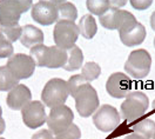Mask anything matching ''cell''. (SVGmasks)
I'll use <instances>...</instances> for the list:
<instances>
[{
    "instance_id": "7a4b0ae2",
    "label": "cell",
    "mask_w": 155,
    "mask_h": 139,
    "mask_svg": "<svg viewBox=\"0 0 155 139\" xmlns=\"http://www.w3.org/2000/svg\"><path fill=\"white\" fill-rule=\"evenodd\" d=\"M31 57L39 67L59 69L64 67L67 61V51L58 46L38 45L31 49Z\"/></svg>"
},
{
    "instance_id": "484cf974",
    "label": "cell",
    "mask_w": 155,
    "mask_h": 139,
    "mask_svg": "<svg viewBox=\"0 0 155 139\" xmlns=\"http://www.w3.org/2000/svg\"><path fill=\"white\" fill-rule=\"evenodd\" d=\"M13 44L6 39L5 36L0 32V58H10L13 56Z\"/></svg>"
},
{
    "instance_id": "5b68a950",
    "label": "cell",
    "mask_w": 155,
    "mask_h": 139,
    "mask_svg": "<svg viewBox=\"0 0 155 139\" xmlns=\"http://www.w3.org/2000/svg\"><path fill=\"white\" fill-rule=\"evenodd\" d=\"M152 67V57L146 50H135L130 52L126 64L125 71L133 79H143L148 76Z\"/></svg>"
},
{
    "instance_id": "7c38bea8",
    "label": "cell",
    "mask_w": 155,
    "mask_h": 139,
    "mask_svg": "<svg viewBox=\"0 0 155 139\" xmlns=\"http://www.w3.org/2000/svg\"><path fill=\"white\" fill-rule=\"evenodd\" d=\"M106 91L113 98H126L127 94L132 91V79L121 72L112 73L106 83Z\"/></svg>"
},
{
    "instance_id": "cb8c5ba5",
    "label": "cell",
    "mask_w": 155,
    "mask_h": 139,
    "mask_svg": "<svg viewBox=\"0 0 155 139\" xmlns=\"http://www.w3.org/2000/svg\"><path fill=\"white\" fill-rule=\"evenodd\" d=\"M21 26L19 24H14V25H7V26H0V32L5 36V38L11 41L12 44L14 41L20 39L21 36Z\"/></svg>"
},
{
    "instance_id": "e575fe53",
    "label": "cell",
    "mask_w": 155,
    "mask_h": 139,
    "mask_svg": "<svg viewBox=\"0 0 155 139\" xmlns=\"http://www.w3.org/2000/svg\"><path fill=\"white\" fill-rule=\"evenodd\" d=\"M0 139H5V138H0Z\"/></svg>"
},
{
    "instance_id": "d6986e66",
    "label": "cell",
    "mask_w": 155,
    "mask_h": 139,
    "mask_svg": "<svg viewBox=\"0 0 155 139\" xmlns=\"http://www.w3.org/2000/svg\"><path fill=\"white\" fill-rule=\"evenodd\" d=\"M133 133H136L145 139H150L155 134V121L149 118L137 120L130 127Z\"/></svg>"
},
{
    "instance_id": "3957f363",
    "label": "cell",
    "mask_w": 155,
    "mask_h": 139,
    "mask_svg": "<svg viewBox=\"0 0 155 139\" xmlns=\"http://www.w3.org/2000/svg\"><path fill=\"white\" fill-rule=\"evenodd\" d=\"M149 106V99L143 92L134 91L129 92L121 104V117L128 123H134L141 119Z\"/></svg>"
},
{
    "instance_id": "ba28073f",
    "label": "cell",
    "mask_w": 155,
    "mask_h": 139,
    "mask_svg": "<svg viewBox=\"0 0 155 139\" xmlns=\"http://www.w3.org/2000/svg\"><path fill=\"white\" fill-rule=\"evenodd\" d=\"M74 119L73 111L66 105H59L55 107H52L47 116L46 123L48 125L49 131L53 134H58L60 132L67 130Z\"/></svg>"
},
{
    "instance_id": "ac0fdd59",
    "label": "cell",
    "mask_w": 155,
    "mask_h": 139,
    "mask_svg": "<svg viewBox=\"0 0 155 139\" xmlns=\"http://www.w3.org/2000/svg\"><path fill=\"white\" fill-rule=\"evenodd\" d=\"M79 32L85 39H92L97 32V20L92 14H85L79 21Z\"/></svg>"
},
{
    "instance_id": "d4e9b609",
    "label": "cell",
    "mask_w": 155,
    "mask_h": 139,
    "mask_svg": "<svg viewBox=\"0 0 155 139\" xmlns=\"http://www.w3.org/2000/svg\"><path fill=\"white\" fill-rule=\"evenodd\" d=\"M81 137V131L78 127V125L72 124L67 130L55 134L54 139H80Z\"/></svg>"
},
{
    "instance_id": "4fadbf2b",
    "label": "cell",
    "mask_w": 155,
    "mask_h": 139,
    "mask_svg": "<svg viewBox=\"0 0 155 139\" xmlns=\"http://www.w3.org/2000/svg\"><path fill=\"white\" fill-rule=\"evenodd\" d=\"M32 18L42 26H48L58 21V12L54 1H38L32 6Z\"/></svg>"
},
{
    "instance_id": "30bf717a",
    "label": "cell",
    "mask_w": 155,
    "mask_h": 139,
    "mask_svg": "<svg viewBox=\"0 0 155 139\" xmlns=\"http://www.w3.org/2000/svg\"><path fill=\"white\" fill-rule=\"evenodd\" d=\"M35 61L28 54L18 53L8 58L6 67L15 79H27L32 77L35 70Z\"/></svg>"
},
{
    "instance_id": "7402d4cb",
    "label": "cell",
    "mask_w": 155,
    "mask_h": 139,
    "mask_svg": "<svg viewBox=\"0 0 155 139\" xmlns=\"http://www.w3.org/2000/svg\"><path fill=\"white\" fill-rule=\"evenodd\" d=\"M86 6L92 14L99 17L104 15L109 8H112L110 0H88L86 1Z\"/></svg>"
},
{
    "instance_id": "2e32d148",
    "label": "cell",
    "mask_w": 155,
    "mask_h": 139,
    "mask_svg": "<svg viewBox=\"0 0 155 139\" xmlns=\"http://www.w3.org/2000/svg\"><path fill=\"white\" fill-rule=\"evenodd\" d=\"M146 29L145 26L140 22L136 24V26L132 31L124 33V34H119L120 39L122 41L124 45H126L128 47L135 46V45H141L146 39Z\"/></svg>"
},
{
    "instance_id": "1f68e13d",
    "label": "cell",
    "mask_w": 155,
    "mask_h": 139,
    "mask_svg": "<svg viewBox=\"0 0 155 139\" xmlns=\"http://www.w3.org/2000/svg\"><path fill=\"white\" fill-rule=\"evenodd\" d=\"M153 112L155 113V100H154V103H153Z\"/></svg>"
},
{
    "instance_id": "f546056e",
    "label": "cell",
    "mask_w": 155,
    "mask_h": 139,
    "mask_svg": "<svg viewBox=\"0 0 155 139\" xmlns=\"http://www.w3.org/2000/svg\"><path fill=\"white\" fill-rule=\"evenodd\" d=\"M149 22H150V27H152V30L155 31V11L152 13V15H150Z\"/></svg>"
},
{
    "instance_id": "83f0119b",
    "label": "cell",
    "mask_w": 155,
    "mask_h": 139,
    "mask_svg": "<svg viewBox=\"0 0 155 139\" xmlns=\"http://www.w3.org/2000/svg\"><path fill=\"white\" fill-rule=\"evenodd\" d=\"M32 139H54V137L49 130H40L32 136Z\"/></svg>"
},
{
    "instance_id": "9a60e30c",
    "label": "cell",
    "mask_w": 155,
    "mask_h": 139,
    "mask_svg": "<svg viewBox=\"0 0 155 139\" xmlns=\"http://www.w3.org/2000/svg\"><path fill=\"white\" fill-rule=\"evenodd\" d=\"M20 42L31 50L44 42V32L33 25H25L21 31Z\"/></svg>"
},
{
    "instance_id": "5bb4252c",
    "label": "cell",
    "mask_w": 155,
    "mask_h": 139,
    "mask_svg": "<svg viewBox=\"0 0 155 139\" xmlns=\"http://www.w3.org/2000/svg\"><path fill=\"white\" fill-rule=\"evenodd\" d=\"M31 99H32L31 90L26 85L18 84L8 92L6 103L7 106L12 110H22L31 101Z\"/></svg>"
},
{
    "instance_id": "277c9868",
    "label": "cell",
    "mask_w": 155,
    "mask_h": 139,
    "mask_svg": "<svg viewBox=\"0 0 155 139\" xmlns=\"http://www.w3.org/2000/svg\"><path fill=\"white\" fill-rule=\"evenodd\" d=\"M69 96L67 81L60 78H53L48 80L41 92V101L47 107H55L64 105Z\"/></svg>"
},
{
    "instance_id": "8fae6325",
    "label": "cell",
    "mask_w": 155,
    "mask_h": 139,
    "mask_svg": "<svg viewBox=\"0 0 155 139\" xmlns=\"http://www.w3.org/2000/svg\"><path fill=\"white\" fill-rule=\"evenodd\" d=\"M21 116H22L24 124L32 130L42 126L47 119L45 105L39 100L29 101L28 104L21 110Z\"/></svg>"
},
{
    "instance_id": "836d02e7",
    "label": "cell",
    "mask_w": 155,
    "mask_h": 139,
    "mask_svg": "<svg viewBox=\"0 0 155 139\" xmlns=\"http://www.w3.org/2000/svg\"><path fill=\"white\" fill-rule=\"evenodd\" d=\"M154 46H155V38H154Z\"/></svg>"
},
{
    "instance_id": "f1b7e54d",
    "label": "cell",
    "mask_w": 155,
    "mask_h": 139,
    "mask_svg": "<svg viewBox=\"0 0 155 139\" xmlns=\"http://www.w3.org/2000/svg\"><path fill=\"white\" fill-rule=\"evenodd\" d=\"M5 120L2 119V109H1V106H0V134H2L4 133V131H5Z\"/></svg>"
},
{
    "instance_id": "4316f807",
    "label": "cell",
    "mask_w": 155,
    "mask_h": 139,
    "mask_svg": "<svg viewBox=\"0 0 155 139\" xmlns=\"http://www.w3.org/2000/svg\"><path fill=\"white\" fill-rule=\"evenodd\" d=\"M130 4H132V6L136 8V10L141 11V10H147L150 5H152V1L150 0H147V1H142V0H132L130 1Z\"/></svg>"
},
{
    "instance_id": "ffe728a7",
    "label": "cell",
    "mask_w": 155,
    "mask_h": 139,
    "mask_svg": "<svg viewBox=\"0 0 155 139\" xmlns=\"http://www.w3.org/2000/svg\"><path fill=\"white\" fill-rule=\"evenodd\" d=\"M84 61V54L80 47H78L77 45L73 46L72 49L67 51V61L65 64V66L62 69L66 71H75V70L80 69Z\"/></svg>"
},
{
    "instance_id": "603a6c76",
    "label": "cell",
    "mask_w": 155,
    "mask_h": 139,
    "mask_svg": "<svg viewBox=\"0 0 155 139\" xmlns=\"http://www.w3.org/2000/svg\"><path fill=\"white\" fill-rule=\"evenodd\" d=\"M100 73H101V67L99 64L94 63V61L86 63L81 70V76L87 81H93V80L97 79Z\"/></svg>"
},
{
    "instance_id": "8992f818",
    "label": "cell",
    "mask_w": 155,
    "mask_h": 139,
    "mask_svg": "<svg viewBox=\"0 0 155 139\" xmlns=\"http://www.w3.org/2000/svg\"><path fill=\"white\" fill-rule=\"evenodd\" d=\"M31 0H1L0 1V26L18 24L22 13L32 7Z\"/></svg>"
},
{
    "instance_id": "e0dca14e",
    "label": "cell",
    "mask_w": 155,
    "mask_h": 139,
    "mask_svg": "<svg viewBox=\"0 0 155 139\" xmlns=\"http://www.w3.org/2000/svg\"><path fill=\"white\" fill-rule=\"evenodd\" d=\"M54 5L58 12V21L65 20V21L74 22L77 20L78 10L72 2L64 1V0H54Z\"/></svg>"
},
{
    "instance_id": "52a82bcc",
    "label": "cell",
    "mask_w": 155,
    "mask_h": 139,
    "mask_svg": "<svg viewBox=\"0 0 155 139\" xmlns=\"http://www.w3.org/2000/svg\"><path fill=\"white\" fill-rule=\"evenodd\" d=\"M80 32L79 27L74 22L71 21H57L54 31H53V39L55 46L64 50H69L75 46Z\"/></svg>"
},
{
    "instance_id": "44dd1931",
    "label": "cell",
    "mask_w": 155,
    "mask_h": 139,
    "mask_svg": "<svg viewBox=\"0 0 155 139\" xmlns=\"http://www.w3.org/2000/svg\"><path fill=\"white\" fill-rule=\"evenodd\" d=\"M19 80L15 79L6 66L0 67V92L11 91L18 85Z\"/></svg>"
},
{
    "instance_id": "d6a6232c",
    "label": "cell",
    "mask_w": 155,
    "mask_h": 139,
    "mask_svg": "<svg viewBox=\"0 0 155 139\" xmlns=\"http://www.w3.org/2000/svg\"><path fill=\"white\" fill-rule=\"evenodd\" d=\"M150 139H155V134H154V136H153V137H152Z\"/></svg>"
},
{
    "instance_id": "4dcf8cb0",
    "label": "cell",
    "mask_w": 155,
    "mask_h": 139,
    "mask_svg": "<svg viewBox=\"0 0 155 139\" xmlns=\"http://www.w3.org/2000/svg\"><path fill=\"white\" fill-rule=\"evenodd\" d=\"M125 139H145V138H142L141 136H139V134H136V133H130V134H128L126 138Z\"/></svg>"
},
{
    "instance_id": "9c48e42d",
    "label": "cell",
    "mask_w": 155,
    "mask_h": 139,
    "mask_svg": "<svg viewBox=\"0 0 155 139\" xmlns=\"http://www.w3.org/2000/svg\"><path fill=\"white\" fill-rule=\"evenodd\" d=\"M121 117L117 110L112 105H102L94 112L93 124L101 132H112L119 127Z\"/></svg>"
},
{
    "instance_id": "6da1fadb",
    "label": "cell",
    "mask_w": 155,
    "mask_h": 139,
    "mask_svg": "<svg viewBox=\"0 0 155 139\" xmlns=\"http://www.w3.org/2000/svg\"><path fill=\"white\" fill-rule=\"evenodd\" d=\"M67 85L69 96H72L75 99V107L78 113L85 118L92 116L97 110L100 104L97 90L81 74L72 76L68 80Z\"/></svg>"
}]
</instances>
